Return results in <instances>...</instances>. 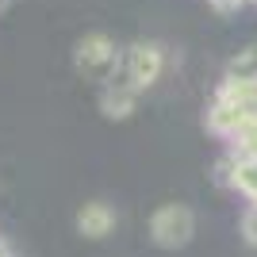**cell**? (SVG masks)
Instances as JSON below:
<instances>
[{"mask_svg": "<svg viewBox=\"0 0 257 257\" xmlns=\"http://www.w3.org/2000/svg\"><path fill=\"white\" fill-rule=\"evenodd\" d=\"M215 12H223V16H230V12H238L242 4H249V0H207Z\"/></svg>", "mask_w": 257, "mask_h": 257, "instance_id": "9c48e42d", "label": "cell"}, {"mask_svg": "<svg viewBox=\"0 0 257 257\" xmlns=\"http://www.w3.org/2000/svg\"><path fill=\"white\" fill-rule=\"evenodd\" d=\"M226 77L230 81H257V43L238 50L230 62H226Z\"/></svg>", "mask_w": 257, "mask_h": 257, "instance_id": "52a82bcc", "label": "cell"}, {"mask_svg": "<svg viewBox=\"0 0 257 257\" xmlns=\"http://www.w3.org/2000/svg\"><path fill=\"white\" fill-rule=\"evenodd\" d=\"M249 4H257V0H249Z\"/></svg>", "mask_w": 257, "mask_h": 257, "instance_id": "7c38bea8", "label": "cell"}, {"mask_svg": "<svg viewBox=\"0 0 257 257\" xmlns=\"http://www.w3.org/2000/svg\"><path fill=\"white\" fill-rule=\"evenodd\" d=\"M119 46L111 35L104 31H88L77 39L73 46V65H77V73H85V77H107L111 69L119 65Z\"/></svg>", "mask_w": 257, "mask_h": 257, "instance_id": "7a4b0ae2", "label": "cell"}, {"mask_svg": "<svg viewBox=\"0 0 257 257\" xmlns=\"http://www.w3.org/2000/svg\"><path fill=\"white\" fill-rule=\"evenodd\" d=\"M0 257H16V253H12V249L4 246V242H0Z\"/></svg>", "mask_w": 257, "mask_h": 257, "instance_id": "30bf717a", "label": "cell"}, {"mask_svg": "<svg viewBox=\"0 0 257 257\" xmlns=\"http://www.w3.org/2000/svg\"><path fill=\"white\" fill-rule=\"evenodd\" d=\"M219 181L230 184L238 196H246L249 204H257V158L253 154H230L219 161Z\"/></svg>", "mask_w": 257, "mask_h": 257, "instance_id": "5b68a950", "label": "cell"}, {"mask_svg": "<svg viewBox=\"0 0 257 257\" xmlns=\"http://www.w3.org/2000/svg\"><path fill=\"white\" fill-rule=\"evenodd\" d=\"M119 69H123L139 88H154L158 77L165 73V50H161L158 43H135L123 58H119Z\"/></svg>", "mask_w": 257, "mask_h": 257, "instance_id": "3957f363", "label": "cell"}, {"mask_svg": "<svg viewBox=\"0 0 257 257\" xmlns=\"http://www.w3.org/2000/svg\"><path fill=\"white\" fill-rule=\"evenodd\" d=\"M146 230H150L154 246L181 249V246H188L192 234H196V215H192V207H184V204H161L158 211L150 215Z\"/></svg>", "mask_w": 257, "mask_h": 257, "instance_id": "6da1fadb", "label": "cell"}, {"mask_svg": "<svg viewBox=\"0 0 257 257\" xmlns=\"http://www.w3.org/2000/svg\"><path fill=\"white\" fill-rule=\"evenodd\" d=\"M242 238H246L249 246H257V204H249L242 211Z\"/></svg>", "mask_w": 257, "mask_h": 257, "instance_id": "ba28073f", "label": "cell"}, {"mask_svg": "<svg viewBox=\"0 0 257 257\" xmlns=\"http://www.w3.org/2000/svg\"><path fill=\"white\" fill-rule=\"evenodd\" d=\"M115 223H119V215L107 200H88V204L77 211V234L92 238V242H96V238H107L115 230Z\"/></svg>", "mask_w": 257, "mask_h": 257, "instance_id": "8992f818", "label": "cell"}, {"mask_svg": "<svg viewBox=\"0 0 257 257\" xmlns=\"http://www.w3.org/2000/svg\"><path fill=\"white\" fill-rule=\"evenodd\" d=\"M139 92H142V88L115 65V73L107 77L104 88H100V115L115 119V123H119V119H127V115H135V107H139Z\"/></svg>", "mask_w": 257, "mask_h": 257, "instance_id": "277c9868", "label": "cell"}, {"mask_svg": "<svg viewBox=\"0 0 257 257\" xmlns=\"http://www.w3.org/2000/svg\"><path fill=\"white\" fill-rule=\"evenodd\" d=\"M8 4H12V0H0V12H8Z\"/></svg>", "mask_w": 257, "mask_h": 257, "instance_id": "8fae6325", "label": "cell"}]
</instances>
